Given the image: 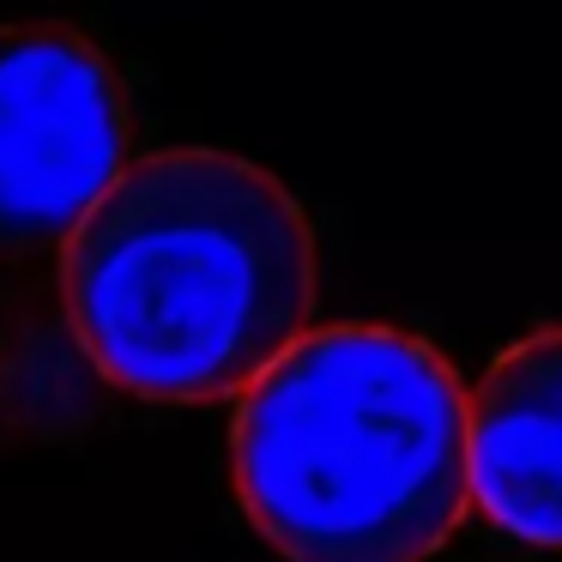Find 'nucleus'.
Listing matches in <instances>:
<instances>
[{
    "label": "nucleus",
    "instance_id": "f257e3e1",
    "mask_svg": "<svg viewBox=\"0 0 562 562\" xmlns=\"http://www.w3.org/2000/svg\"><path fill=\"white\" fill-rule=\"evenodd\" d=\"M67 327L122 393H243L315 327V231L260 164L146 151L67 248Z\"/></svg>",
    "mask_w": 562,
    "mask_h": 562
},
{
    "label": "nucleus",
    "instance_id": "f03ea898",
    "mask_svg": "<svg viewBox=\"0 0 562 562\" xmlns=\"http://www.w3.org/2000/svg\"><path fill=\"white\" fill-rule=\"evenodd\" d=\"M231 477L291 562H429L472 508L465 381L417 333L308 327L236 393Z\"/></svg>",
    "mask_w": 562,
    "mask_h": 562
},
{
    "label": "nucleus",
    "instance_id": "7ed1b4c3",
    "mask_svg": "<svg viewBox=\"0 0 562 562\" xmlns=\"http://www.w3.org/2000/svg\"><path fill=\"white\" fill-rule=\"evenodd\" d=\"M134 164L110 49L79 25H0V417L61 429L86 412L67 327V248Z\"/></svg>",
    "mask_w": 562,
    "mask_h": 562
},
{
    "label": "nucleus",
    "instance_id": "20e7f679",
    "mask_svg": "<svg viewBox=\"0 0 562 562\" xmlns=\"http://www.w3.org/2000/svg\"><path fill=\"white\" fill-rule=\"evenodd\" d=\"M465 477L502 532L562 550V327L514 339L465 393Z\"/></svg>",
    "mask_w": 562,
    "mask_h": 562
},
{
    "label": "nucleus",
    "instance_id": "39448f33",
    "mask_svg": "<svg viewBox=\"0 0 562 562\" xmlns=\"http://www.w3.org/2000/svg\"><path fill=\"white\" fill-rule=\"evenodd\" d=\"M0 429H7V417H0Z\"/></svg>",
    "mask_w": 562,
    "mask_h": 562
}]
</instances>
